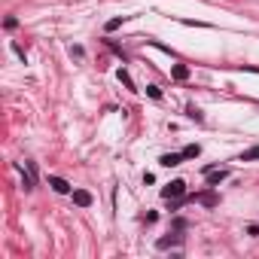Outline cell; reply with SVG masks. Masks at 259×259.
<instances>
[{"label": "cell", "instance_id": "1", "mask_svg": "<svg viewBox=\"0 0 259 259\" xmlns=\"http://www.w3.org/2000/svg\"><path fill=\"white\" fill-rule=\"evenodd\" d=\"M204 177H207V183H211V186H220L222 180L229 177V171H226V168H220V171H217V168H204Z\"/></svg>", "mask_w": 259, "mask_h": 259}, {"label": "cell", "instance_id": "2", "mask_svg": "<svg viewBox=\"0 0 259 259\" xmlns=\"http://www.w3.org/2000/svg\"><path fill=\"white\" fill-rule=\"evenodd\" d=\"M183 192H186V183H183V180H174V183H168V186L162 189L165 198H180Z\"/></svg>", "mask_w": 259, "mask_h": 259}, {"label": "cell", "instance_id": "3", "mask_svg": "<svg viewBox=\"0 0 259 259\" xmlns=\"http://www.w3.org/2000/svg\"><path fill=\"white\" fill-rule=\"evenodd\" d=\"M159 162H162L165 168H174V165H180V162H183V152H165Z\"/></svg>", "mask_w": 259, "mask_h": 259}, {"label": "cell", "instance_id": "4", "mask_svg": "<svg viewBox=\"0 0 259 259\" xmlns=\"http://www.w3.org/2000/svg\"><path fill=\"white\" fill-rule=\"evenodd\" d=\"M49 186L55 189V192H61V195H67V192H71V183H67V180H61V177H49Z\"/></svg>", "mask_w": 259, "mask_h": 259}, {"label": "cell", "instance_id": "5", "mask_svg": "<svg viewBox=\"0 0 259 259\" xmlns=\"http://www.w3.org/2000/svg\"><path fill=\"white\" fill-rule=\"evenodd\" d=\"M74 201L79 207H89L92 204V192H85V189H74Z\"/></svg>", "mask_w": 259, "mask_h": 259}, {"label": "cell", "instance_id": "6", "mask_svg": "<svg viewBox=\"0 0 259 259\" xmlns=\"http://www.w3.org/2000/svg\"><path fill=\"white\" fill-rule=\"evenodd\" d=\"M198 152H201V147H198V144H189V147L183 149V159H195Z\"/></svg>", "mask_w": 259, "mask_h": 259}, {"label": "cell", "instance_id": "7", "mask_svg": "<svg viewBox=\"0 0 259 259\" xmlns=\"http://www.w3.org/2000/svg\"><path fill=\"white\" fill-rule=\"evenodd\" d=\"M259 159V147H250L244 155H241V162H256Z\"/></svg>", "mask_w": 259, "mask_h": 259}, {"label": "cell", "instance_id": "8", "mask_svg": "<svg viewBox=\"0 0 259 259\" xmlns=\"http://www.w3.org/2000/svg\"><path fill=\"white\" fill-rule=\"evenodd\" d=\"M189 76V67L186 64H174V79H186Z\"/></svg>", "mask_w": 259, "mask_h": 259}, {"label": "cell", "instance_id": "9", "mask_svg": "<svg viewBox=\"0 0 259 259\" xmlns=\"http://www.w3.org/2000/svg\"><path fill=\"white\" fill-rule=\"evenodd\" d=\"M147 95L159 101V98H162V89H159V85H147Z\"/></svg>", "mask_w": 259, "mask_h": 259}, {"label": "cell", "instance_id": "10", "mask_svg": "<svg viewBox=\"0 0 259 259\" xmlns=\"http://www.w3.org/2000/svg\"><path fill=\"white\" fill-rule=\"evenodd\" d=\"M198 201H201V204H217V198H214L211 192H207V195H198Z\"/></svg>", "mask_w": 259, "mask_h": 259}, {"label": "cell", "instance_id": "11", "mask_svg": "<svg viewBox=\"0 0 259 259\" xmlns=\"http://www.w3.org/2000/svg\"><path fill=\"white\" fill-rule=\"evenodd\" d=\"M122 22H125V19H113V22H107V31H116V28L122 25Z\"/></svg>", "mask_w": 259, "mask_h": 259}, {"label": "cell", "instance_id": "12", "mask_svg": "<svg viewBox=\"0 0 259 259\" xmlns=\"http://www.w3.org/2000/svg\"><path fill=\"white\" fill-rule=\"evenodd\" d=\"M189 119H195V122H201V113L195 107H189Z\"/></svg>", "mask_w": 259, "mask_h": 259}, {"label": "cell", "instance_id": "13", "mask_svg": "<svg viewBox=\"0 0 259 259\" xmlns=\"http://www.w3.org/2000/svg\"><path fill=\"white\" fill-rule=\"evenodd\" d=\"M119 79H122V82H125V85H128V89H131V76H128V74H125V71H119Z\"/></svg>", "mask_w": 259, "mask_h": 259}]
</instances>
